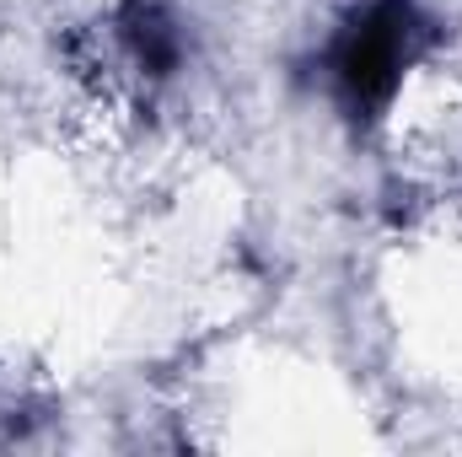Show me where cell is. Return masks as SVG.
I'll list each match as a JSON object with an SVG mask.
<instances>
[{
    "mask_svg": "<svg viewBox=\"0 0 462 457\" xmlns=\"http://www.w3.org/2000/svg\"><path fill=\"white\" fill-rule=\"evenodd\" d=\"M441 43V22L420 0H365L323 43V87L334 108L371 129L409 81V70Z\"/></svg>",
    "mask_w": 462,
    "mask_h": 457,
    "instance_id": "cell-1",
    "label": "cell"
},
{
    "mask_svg": "<svg viewBox=\"0 0 462 457\" xmlns=\"http://www.w3.org/2000/svg\"><path fill=\"white\" fill-rule=\"evenodd\" d=\"M118 70V81L134 87H162L183 70L189 60V33L183 16L167 0H124L108 16V49H103Z\"/></svg>",
    "mask_w": 462,
    "mask_h": 457,
    "instance_id": "cell-2",
    "label": "cell"
}]
</instances>
